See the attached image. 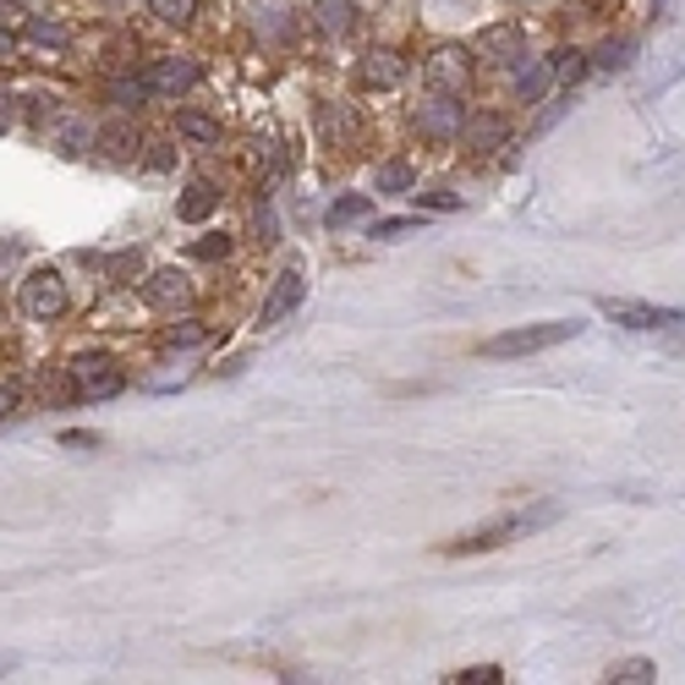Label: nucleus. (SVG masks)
Returning <instances> with one entry per match:
<instances>
[{
  "instance_id": "obj_1",
  "label": "nucleus",
  "mask_w": 685,
  "mask_h": 685,
  "mask_svg": "<svg viewBox=\"0 0 685 685\" xmlns=\"http://www.w3.org/2000/svg\"><path fill=\"white\" fill-rule=\"evenodd\" d=\"M581 323L576 318H548V323H527V329H505L494 334L483 357H532V352H548V346H565V340H576Z\"/></svg>"
},
{
  "instance_id": "obj_2",
  "label": "nucleus",
  "mask_w": 685,
  "mask_h": 685,
  "mask_svg": "<svg viewBox=\"0 0 685 685\" xmlns=\"http://www.w3.org/2000/svg\"><path fill=\"white\" fill-rule=\"evenodd\" d=\"M543 521H554V510H538V516H505V521H494V527L461 532L456 543H445V554H483V548H499L505 538H521V532H532V527H543Z\"/></svg>"
},
{
  "instance_id": "obj_3",
  "label": "nucleus",
  "mask_w": 685,
  "mask_h": 685,
  "mask_svg": "<svg viewBox=\"0 0 685 685\" xmlns=\"http://www.w3.org/2000/svg\"><path fill=\"white\" fill-rule=\"evenodd\" d=\"M121 385H127V374H121L116 357H105V352H88V357L72 363V390H78L83 401H105V395H116Z\"/></svg>"
},
{
  "instance_id": "obj_4",
  "label": "nucleus",
  "mask_w": 685,
  "mask_h": 685,
  "mask_svg": "<svg viewBox=\"0 0 685 685\" xmlns=\"http://www.w3.org/2000/svg\"><path fill=\"white\" fill-rule=\"evenodd\" d=\"M23 312L28 318H61L67 312V280L56 269H34L23 280Z\"/></svg>"
},
{
  "instance_id": "obj_5",
  "label": "nucleus",
  "mask_w": 685,
  "mask_h": 685,
  "mask_svg": "<svg viewBox=\"0 0 685 685\" xmlns=\"http://www.w3.org/2000/svg\"><path fill=\"white\" fill-rule=\"evenodd\" d=\"M598 307L625 329H674V323H685L680 307H652V302H625V296H603Z\"/></svg>"
},
{
  "instance_id": "obj_6",
  "label": "nucleus",
  "mask_w": 685,
  "mask_h": 685,
  "mask_svg": "<svg viewBox=\"0 0 685 685\" xmlns=\"http://www.w3.org/2000/svg\"><path fill=\"white\" fill-rule=\"evenodd\" d=\"M428 83H434V94H466L472 88V56L461 50V45H445V50H434L428 56Z\"/></svg>"
},
{
  "instance_id": "obj_7",
  "label": "nucleus",
  "mask_w": 685,
  "mask_h": 685,
  "mask_svg": "<svg viewBox=\"0 0 685 685\" xmlns=\"http://www.w3.org/2000/svg\"><path fill=\"white\" fill-rule=\"evenodd\" d=\"M461 149L472 154V160H494L505 143H510V121L505 116H472V121H461Z\"/></svg>"
},
{
  "instance_id": "obj_8",
  "label": "nucleus",
  "mask_w": 685,
  "mask_h": 685,
  "mask_svg": "<svg viewBox=\"0 0 685 685\" xmlns=\"http://www.w3.org/2000/svg\"><path fill=\"white\" fill-rule=\"evenodd\" d=\"M143 83H149V94H187V88L203 83V67H198V61H181V56H165V61H154V67L143 72Z\"/></svg>"
},
{
  "instance_id": "obj_9",
  "label": "nucleus",
  "mask_w": 685,
  "mask_h": 685,
  "mask_svg": "<svg viewBox=\"0 0 685 685\" xmlns=\"http://www.w3.org/2000/svg\"><path fill=\"white\" fill-rule=\"evenodd\" d=\"M412 121H417V132H423V138H456L466 116H461L456 94H434V99H423V105H417V116H412Z\"/></svg>"
},
{
  "instance_id": "obj_10",
  "label": "nucleus",
  "mask_w": 685,
  "mask_h": 685,
  "mask_svg": "<svg viewBox=\"0 0 685 685\" xmlns=\"http://www.w3.org/2000/svg\"><path fill=\"white\" fill-rule=\"evenodd\" d=\"M302 296H307V280H302L296 269L274 274V285H269V296H263V312H258V323H263V329H269V323H280L285 312H296V307H302Z\"/></svg>"
},
{
  "instance_id": "obj_11",
  "label": "nucleus",
  "mask_w": 685,
  "mask_h": 685,
  "mask_svg": "<svg viewBox=\"0 0 685 685\" xmlns=\"http://www.w3.org/2000/svg\"><path fill=\"white\" fill-rule=\"evenodd\" d=\"M357 132H363V121L352 105H318V143L323 149H352Z\"/></svg>"
},
{
  "instance_id": "obj_12",
  "label": "nucleus",
  "mask_w": 685,
  "mask_h": 685,
  "mask_svg": "<svg viewBox=\"0 0 685 685\" xmlns=\"http://www.w3.org/2000/svg\"><path fill=\"white\" fill-rule=\"evenodd\" d=\"M143 296H149L160 312H176V307L192 302V285H187V274H176V269H154V274L143 280Z\"/></svg>"
},
{
  "instance_id": "obj_13",
  "label": "nucleus",
  "mask_w": 685,
  "mask_h": 685,
  "mask_svg": "<svg viewBox=\"0 0 685 685\" xmlns=\"http://www.w3.org/2000/svg\"><path fill=\"white\" fill-rule=\"evenodd\" d=\"M312 28L323 39H346L357 28V0H312Z\"/></svg>"
},
{
  "instance_id": "obj_14",
  "label": "nucleus",
  "mask_w": 685,
  "mask_h": 685,
  "mask_svg": "<svg viewBox=\"0 0 685 685\" xmlns=\"http://www.w3.org/2000/svg\"><path fill=\"white\" fill-rule=\"evenodd\" d=\"M483 56H488V61H505V67L527 61V28H516V23L488 28V34H483Z\"/></svg>"
},
{
  "instance_id": "obj_15",
  "label": "nucleus",
  "mask_w": 685,
  "mask_h": 685,
  "mask_svg": "<svg viewBox=\"0 0 685 685\" xmlns=\"http://www.w3.org/2000/svg\"><path fill=\"white\" fill-rule=\"evenodd\" d=\"M357 78H363V88H395L406 78V61L395 50H368L363 67H357Z\"/></svg>"
},
{
  "instance_id": "obj_16",
  "label": "nucleus",
  "mask_w": 685,
  "mask_h": 685,
  "mask_svg": "<svg viewBox=\"0 0 685 685\" xmlns=\"http://www.w3.org/2000/svg\"><path fill=\"white\" fill-rule=\"evenodd\" d=\"M94 143H99V149H105V160H116V165L138 160V149H143V138H138V127H132V121H110V127H99V132H94Z\"/></svg>"
},
{
  "instance_id": "obj_17",
  "label": "nucleus",
  "mask_w": 685,
  "mask_h": 685,
  "mask_svg": "<svg viewBox=\"0 0 685 685\" xmlns=\"http://www.w3.org/2000/svg\"><path fill=\"white\" fill-rule=\"evenodd\" d=\"M50 143L61 149V154H88V143H94V132H88V121H78V116H56L50 121Z\"/></svg>"
},
{
  "instance_id": "obj_18",
  "label": "nucleus",
  "mask_w": 685,
  "mask_h": 685,
  "mask_svg": "<svg viewBox=\"0 0 685 685\" xmlns=\"http://www.w3.org/2000/svg\"><path fill=\"white\" fill-rule=\"evenodd\" d=\"M214 209H220V192H214V181H192V187L181 192V203H176V214H181L187 225H203Z\"/></svg>"
},
{
  "instance_id": "obj_19",
  "label": "nucleus",
  "mask_w": 685,
  "mask_h": 685,
  "mask_svg": "<svg viewBox=\"0 0 685 685\" xmlns=\"http://www.w3.org/2000/svg\"><path fill=\"white\" fill-rule=\"evenodd\" d=\"M548 72H554V83H559V88H576V83L592 72V61H587L581 50H559V56L548 61Z\"/></svg>"
},
{
  "instance_id": "obj_20",
  "label": "nucleus",
  "mask_w": 685,
  "mask_h": 685,
  "mask_svg": "<svg viewBox=\"0 0 685 685\" xmlns=\"http://www.w3.org/2000/svg\"><path fill=\"white\" fill-rule=\"evenodd\" d=\"M176 132H181L187 143H220V121L203 116V110H181V116H176Z\"/></svg>"
},
{
  "instance_id": "obj_21",
  "label": "nucleus",
  "mask_w": 685,
  "mask_h": 685,
  "mask_svg": "<svg viewBox=\"0 0 685 685\" xmlns=\"http://www.w3.org/2000/svg\"><path fill=\"white\" fill-rule=\"evenodd\" d=\"M658 680V669L647 663V658H619V663H609V685H652Z\"/></svg>"
},
{
  "instance_id": "obj_22",
  "label": "nucleus",
  "mask_w": 685,
  "mask_h": 685,
  "mask_svg": "<svg viewBox=\"0 0 685 685\" xmlns=\"http://www.w3.org/2000/svg\"><path fill=\"white\" fill-rule=\"evenodd\" d=\"M23 34H28L34 45H50V50H67V45H72V34H67L61 23H45V17H28Z\"/></svg>"
},
{
  "instance_id": "obj_23",
  "label": "nucleus",
  "mask_w": 685,
  "mask_h": 685,
  "mask_svg": "<svg viewBox=\"0 0 685 685\" xmlns=\"http://www.w3.org/2000/svg\"><path fill=\"white\" fill-rule=\"evenodd\" d=\"M149 12H154L160 23L181 28V23H192V17H198V0H149Z\"/></svg>"
},
{
  "instance_id": "obj_24",
  "label": "nucleus",
  "mask_w": 685,
  "mask_h": 685,
  "mask_svg": "<svg viewBox=\"0 0 685 685\" xmlns=\"http://www.w3.org/2000/svg\"><path fill=\"white\" fill-rule=\"evenodd\" d=\"M548 83H554V72H548V61H538V67H532V72H521V83H516V94H521V99H527V105H538V99H543V88H548Z\"/></svg>"
},
{
  "instance_id": "obj_25",
  "label": "nucleus",
  "mask_w": 685,
  "mask_h": 685,
  "mask_svg": "<svg viewBox=\"0 0 685 685\" xmlns=\"http://www.w3.org/2000/svg\"><path fill=\"white\" fill-rule=\"evenodd\" d=\"M170 346H203V340H209V323L203 318H181V323H170Z\"/></svg>"
},
{
  "instance_id": "obj_26",
  "label": "nucleus",
  "mask_w": 685,
  "mask_h": 685,
  "mask_svg": "<svg viewBox=\"0 0 685 685\" xmlns=\"http://www.w3.org/2000/svg\"><path fill=\"white\" fill-rule=\"evenodd\" d=\"M368 209H374L368 198H340V203L329 209V225H334V231H340V225H357V220H368Z\"/></svg>"
},
{
  "instance_id": "obj_27",
  "label": "nucleus",
  "mask_w": 685,
  "mask_h": 685,
  "mask_svg": "<svg viewBox=\"0 0 685 685\" xmlns=\"http://www.w3.org/2000/svg\"><path fill=\"white\" fill-rule=\"evenodd\" d=\"M406 187H412V165H406V160L379 165V192H406Z\"/></svg>"
},
{
  "instance_id": "obj_28",
  "label": "nucleus",
  "mask_w": 685,
  "mask_h": 685,
  "mask_svg": "<svg viewBox=\"0 0 685 685\" xmlns=\"http://www.w3.org/2000/svg\"><path fill=\"white\" fill-rule=\"evenodd\" d=\"M105 274H110L116 285H132V280L143 274V258H138V252H116V258L105 263Z\"/></svg>"
},
{
  "instance_id": "obj_29",
  "label": "nucleus",
  "mask_w": 685,
  "mask_h": 685,
  "mask_svg": "<svg viewBox=\"0 0 685 685\" xmlns=\"http://www.w3.org/2000/svg\"><path fill=\"white\" fill-rule=\"evenodd\" d=\"M630 61V39H609L603 50H598V67H609V72H619Z\"/></svg>"
},
{
  "instance_id": "obj_30",
  "label": "nucleus",
  "mask_w": 685,
  "mask_h": 685,
  "mask_svg": "<svg viewBox=\"0 0 685 685\" xmlns=\"http://www.w3.org/2000/svg\"><path fill=\"white\" fill-rule=\"evenodd\" d=\"M231 252V236H203V241H192V258H203V263H214V258H225Z\"/></svg>"
},
{
  "instance_id": "obj_31",
  "label": "nucleus",
  "mask_w": 685,
  "mask_h": 685,
  "mask_svg": "<svg viewBox=\"0 0 685 685\" xmlns=\"http://www.w3.org/2000/svg\"><path fill=\"white\" fill-rule=\"evenodd\" d=\"M456 685H494L499 680V669L494 663H477V669H461V674H450Z\"/></svg>"
},
{
  "instance_id": "obj_32",
  "label": "nucleus",
  "mask_w": 685,
  "mask_h": 685,
  "mask_svg": "<svg viewBox=\"0 0 685 685\" xmlns=\"http://www.w3.org/2000/svg\"><path fill=\"white\" fill-rule=\"evenodd\" d=\"M110 94H116V105H138V99H149V83H116Z\"/></svg>"
},
{
  "instance_id": "obj_33",
  "label": "nucleus",
  "mask_w": 685,
  "mask_h": 685,
  "mask_svg": "<svg viewBox=\"0 0 685 685\" xmlns=\"http://www.w3.org/2000/svg\"><path fill=\"white\" fill-rule=\"evenodd\" d=\"M12 121H17V94H12V88H0V132H7Z\"/></svg>"
},
{
  "instance_id": "obj_34",
  "label": "nucleus",
  "mask_w": 685,
  "mask_h": 685,
  "mask_svg": "<svg viewBox=\"0 0 685 685\" xmlns=\"http://www.w3.org/2000/svg\"><path fill=\"white\" fill-rule=\"evenodd\" d=\"M0 23H7V28H23V23H28V12L17 7V0H0Z\"/></svg>"
},
{
  "instance_id": "obj_35",
  "label": "nucleus",
  "mask_w": 685,
  "mask_h": 685,
  "mask_svg": "<svg viewBox=\"0 0 685 685\" xmlns=\"http://www.w3.org/2000/svg\"><path fill=\"white\" fill-rule=\"evenodd\" d=\"M401 231H412V220H385V225H374L379 241H390V236H401Z\"/></svg>"
},
{
  "instance_id": "obj_36",
  "label": "nucleus",
  "mask_w": 685,
  "mask_h": 685,
  "mask_svg": "<svg viewBox=\"0 0 685 685\" xmlns=\"http://www.w3.org/2000/svg\"><path fill=\"white\" fill-rule=\"evenodd\" d=\"M12 412H17V390H12V385H0V423H7Z\"/></svg>"
},
{
  "instance_id": "obj_37",
  "label": "nucleus",
  "mask_w": 685,
  "mask_h": 685,
  "mask_svg": "<svg viewBox=\"0 0 685 685\" xmlns=\"http://www.w3.org/2000/svg\"><path fill=\"white\" fill-rule=\"evenodd\" d=\"M170 160H176V154H170V149H165V143H160V149H154V154H149V165H154V170H170Z\"/></svg>"
},
{
  "instance_id": "obj_38",
  "label": "nucleus",
  "mask_w": 685,
  "mask_h": 685,
  "mask_svg": "<svg viewBox=\"0 0 685 685\" xmlns=\"http://www.w3.org/2000/svg\"><path fill=\"white\" fill-rule=\"evenodd\" d=\"M12 50H17V34H12L7 23H0V56H12Z\"/></svg>"
},
{
  "instance_id": "obj_39",
  "label": "nucleus",
  "mask_w": 685,
  "mask_h": 685,
  "mask_svg": "<svg viewBox=\"0 0 685 685\" xmlns=\"http://www.w3.org/2000/svg\"><path fill=\"white\" fill-rule=\"evenodd\" d=\"M7 669H12V658H0V674H7Z\"/></svg>"
},
{
  "instance_id": "obj_40",
  "label": "nucleus",
  "mask_w": 685,
  "mask_h": 685,
  "mask_svg": "<svg viewBox=\"0 0 685 685\" xmlns=\"http://www.w3.org/2000/svg\"><path fill=\"white\" fill-rule=\"evenodd\" d=\"M110 7H121V0H110Z\"/></svg>"
}]
</instances>
